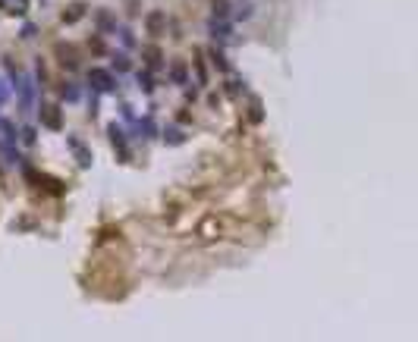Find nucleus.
Returning a JSON list of instances; mask_svg holds the SVG:
<instances>
[{
    "label": "nucleus",
    "instance_id": "obj_1",
    "mask_svg": "<svg viewBox=\"0 0 418 342\" xmlns=\"http://www.w3.org/2000/svg\"><path fill=\"white\" fill-rule=\"evenodd\" d=\"M236 220L230 217V213H208V217L198 223V236L201 239H220L227 236V232H233Z\"/></svg>",
    "mask_w": 418,
    "mask_h": 342
},
{
    "label": "nucleus",
    "instance_id": "obj_2",
    "mask_svg": "<svg viewBox=\"0 0 418 342\" xmlns=\"http://www.w3.org/2000/svg\"><path fill=\"white\" fill-rule=\"evenodd\" d=\"M148 25H151V32H157V29H161V16H157V13H154V16L148 19Z\"/></svg>",
    "mask_w": 418,
    "mask_h": 342
}]
</instances>
